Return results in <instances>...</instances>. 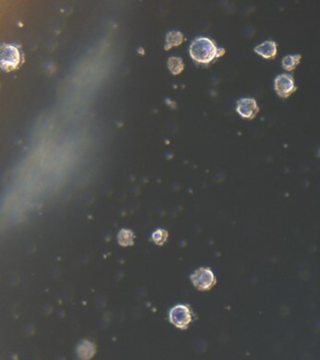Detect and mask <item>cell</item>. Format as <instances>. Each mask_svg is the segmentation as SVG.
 <instances>
[{
  "label": "cell",
  "mask_w": 320,
  "mask_h": 360,
  "mask_svg": "<svg viewBox=\"0 0 320 360\" xmlns=\"http://www.w3.org/2000/svg\"><path fill=\"white\" fill-rule=\"evenodd\" d=\"M223 54V49L218 48L211 39L205 37L196 38L190 46V55L198 63L208 64Z\"/></svg>",
  "instance_id": "6da1fadb"
},
{
  "label": "cell",
  "mask_w": 320,
  "mask_h": 360,
  "mask_svg": "<svg viewBox=\"0 0 320 360\" xmlns=\"http://www.w3.org/2000/svg\"><path fill=\"white\" fill-rule=\"evenodd\" d=\"M191 280L196 288L201 291L209 290L216 282L215 276L208 268L197 269L196 272L191 276Z\"/></svg>",
  "instance_id": "7a4b0ae2"
},
{
  "label": "cell",
  "mask_w": 320,
  "mask_h": 360,
  "mask_svg": "<svg viewBox=\"0 0 320 360\" xmlns=\"http://www.w3.org/2000/svg\"><path fill=\"white\" fill-rule=\"evenodd\" d=\"M20 62L18 49L13 45H3L1 47V67L5 71L15 69Z\"/></svg>",
  "instance_id": "3957f363"
},
{
  "label": "cell",
  "mask_w": 320,
  "mask_h": 360,
  "mask_svg": "<svg viewBox=\"0 0 320 360\" xmlns=\"http://www.w3.org/2000/svg\"><path fill=\"white\" fill-rule=\"evenodd\" d=\"M169 318L177 328H186L192 321V314L187 306L177 305L170 311Z\"/></svg>",
  "instance_id": "277c9868"
},
{
  "label": "cell",
  "mask_w": 320,
  "mask_h": 360,
  "mask_svg": "<svg viewBox=\"0 0 320 360\" xmlns=\"http://www.w3.org/2000/svg\"><path fill=\"white\" fill-rule=\"evenodd\" d=\"M275 88L276 93L284 98H288L297 90L294 79L288 74H280L275 78Z\"/></svg>",
  "instance_id": "5b68a950"
},
{
  "label": "cell",
  "mask_w": 320,
  "mask_h": 360,
  "mask_svg": "<svg viewBox=\"0 0 320 360\" xmlns=\"http://www.w3.org/2000/svg\"><path fill=\"white\" fill-rule=\"evenodd\" d=\"M237 112L242 118L253 119L259 112V108L255 98H242L237 102Z\"/></svg>",
  "instance_id": "8992f818"
},
{
  "label": "cell",
  "mask_w": 320,
  "mask_h": 360,
  "mask_svg": "<svg viewBox=\"0 0 320 360\" xmlns=\"http://www.w3.org/2000/svg\"><path fill=\"white\" fill-rule=\"evenodd\" d=\"M255 52L260 55L264 59H275L277 55V46L275 41L267 40L264 41L260 45H257L255 48Z\"/></svg>",
  "instance_id": "52a82bcc"
},
{
  "label": "cell",
  "mask_w": 320,
  "mask_h": 360,
  "mask_svg": "<svg viewBox=\"0 0 320 360\" xmlns=\"http://www.w3.org/2000/svg\"><path fill=\"white\" fill-rule=\"evenodd\" d=\"M301 59V55L287 56L286 58H284V59H283V67L288 72L294 71L295 68L299 65Z\"/></svg>",
  "instance_id": "ba28073f"
},
{
  "label": "cell",
  "mask_w": 320,
  "mask_h": 360,
  "mask_svg": "<svg viewBox=\"0 0 320 360\" xmlns=\"http://www.w3.org/2000/svg\"><path fill=\"white\" fill-rule=\"evenodd\" d=\"M170 71L174 74H178L183 70V63L181 59L178 58H170L168 61Z\"/></svg>",
  "instance_id": "9c48e42d"
},
{
  "label": "cell",
  "mask_w": 320,
  "mask_h": 360,
  "mask_svg": "<svg viewBox=\"0 0 320 360\" xmlns=\"http://www.w3.org/2000/svg\"><path fill=\"white\" fill-rule=\"evenodd\" d=\"M119 244L124 245V241H127V246L132 244V234L131 231L128 230H122L118 236Z\"/></svg>",
  "instance_id": "30bf717a"
},
{
  "label": "cell",
  "mask_w": 320,
  "mask_h": 360,
  "mask_svg": "<svg viewBox=\"0 0 320 360\" xmlns=\"http://www.w3.org/2000/svg\"><path fill=\"white\" fill-rule=\"evenodd\" d=\"M176 35V32H171L168 34V36H167V47H166V49H168L169 48L170 46H176L177 45L176 44V41L175 40H177V41H179L180 43H181V41H182V35L180 34V33L178 32V34H177V36L176 37H175Z\"/></svg>",
  "instance_id": "8fae6325"
},
{
  "label": "cell",
  "mask_w": 320,
  "mask_h": 360,
  "mask_svg": "<svg viewBox=\"0 0 320 360\" xmlns=\"http://www.w3.org/2000/svg\"><path fill=\"white\" fill-rule=\"evenodd\" d=\"M166 232L163 230H158L153 234V239L157 244H163L166 239Z\"/></svg>",
  "instance_id": "7c38bea8"
}]
</instances>
